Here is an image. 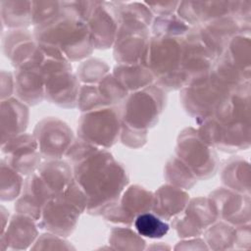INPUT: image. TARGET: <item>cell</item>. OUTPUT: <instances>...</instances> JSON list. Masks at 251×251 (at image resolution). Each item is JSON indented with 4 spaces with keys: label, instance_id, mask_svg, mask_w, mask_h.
I'll list each match as a JSON object with an SVG mask.
<instances>
[{
    "label": "cell",
    "instance_id": "obj_1",
    "mask_svg": "<svg viewBox=\"0 0 251 251\" xmlns=\"http://www.w3.org/2000/svg\"><path fill=\"white\" fill-rule=\"evenodd\" d=\"M75 181L87 198V211L100 214L118 199L127 183L125 170L108 152L81 140L68 150Z\"/></svg>",
    "mask_w": 251,
    "mask_h": 251
},
{
    "label": "cell",
    "instance_id": "obj_2",
    "mask_svg": "<svg viewBox=\"0 0 251 251\" xmlns=\"http://www.w3.org/2000/svg\"><path fill=\"white\" fill-rule=\"evenodd\" d=\"M63 4V3H62ZM68 5V3L66 2ZM39 46L59 50L67 59L77 60L87 56L93 47L87 24L79 19L69 7L52 21L35 26Z\"/></svg>",
    "mask_w": 251,
    "mask_h": 251
},
{
    "label": "cell",
    "instance_id": "obj_3",
    "mask_svg": "<svg viewBox=\"0 0 251 251\" xmlns=\"http://www.w3.org/2000/svg\"><path fill=\"white\" fill-rule=\"evenodd\" d=\"M163 105L164 95L159 88L150 86L133 93L125 101L123 126L146 133V128L156 123Z\"/></svg>",
    "mask_w": 251,
    "mask_h": 251
},
{
    "label": "cell",
    "instance_id": "obj_4",
    "mask_svg": "<svg viewBox=\"0 0 251 251\" xmlns=\"http://www.w3.org/2000/svg\"><path fill=\"white\" fill-rule=\"evenodd\" d=\"M41 70L45 78V95L62 107H75L78 100V85L68 62L51 58L41 65Z\"/></svg>",
    "mask_w": 251,
    "mask_h": 251
},
{
    "label": "cell",
    "instance_id": "obj_5",
    "mask_svg": "<svg viewBox=\"0 0 251 251\" xmlns=\"http://www.w3.org/2000/svg\"><path fill=\"white\" fill-rule=\"evenodd\" d=\"M120 126L119 114L114 109L99 108L88 111L81 117L78 132L83 141L109 147L116 142Z\"/></svg>",
    "mask_w": 251,
    "mask_h": 251
},
{
    "label": "cell",
    "instance_id": "obj_6",
    "mask_svg": "<svg viewBox=\"0 0 251 251\" xmlns=\"http://www.w3.org/2000/svg\"><path fill=\"white\" fill-rule=\"evenodd\" d=\"M203 140L187 129V132L179 136L176 152L195 176L205 178L211 176L216 168V160L213 152L206 146Z\"/></svg>",
    "mask_w": 251,
    "mask_h": 251
},
{
    "label": "cell",
    "instance_id": "obj_7",
    "mask_svg": "<svg viewBox=\"0 0 251 251\" xmlns=\"http://www.w3.org/2000/svg\"><path fill=\"white\" fill-rule=\"evenodd\" d=\"M72 130L66 124L55 119H46L37 125L35 139L39 150L46 158H60L73 141Z\"/></svg>",
    "mask_w": 251,
    "mask_h": 251
},
{
    "label": "cell",
    "instance_id": "obj_8",
    "mask_svg": "<svg viewBox=\"0 0 251 251\" xmlns=\"http://www.w3.org/2000/svg\"><path fill=\"white\" fill-rule=\"evenodd\" d=\"M37 147L36 139L29 135L14 136L2 143V152L6 155L4 161L20 174H30L40 161Z\"/></svg>",
    "mask_w": 251,
    "mask_h": 251
},
{
    "label": "cell",
    "instance_id": "obj_9",
    "mask_svg": "<svg viewBox=\"0 0 251 251\" xmlns=\"http://www.w3.org/2000/svg\"><path fill=\"white\" fill-rule=\"evenodd\" d=\"M110 6L105 2H94L92 12L86 21L93 46L97 48H108L117 36L118 14H114L109 9Z\"/></svg>",
    "mask_w": 251,
    "mask_h": 251
},
{
    "label": "cell",
    "instance_id": "obj_10",
    "mask_svg": "<svg viewBox=\"0 0 251 251\" xmlns=\"http://www.w3.org/2000/svg\"><path fill=\"white\" fill-rule=\"evenodd\" d=\"M153 198L154 196L142 187L131 186L125 193L123 203L118 208L115 206L109 208L106 218L116 223L129 225L136 214L145 213L153 207Z\"/></svg>",
    "mask_w": 251,
    "mask_h": 251
},
{
    "label": "cell",
    "instance_id": "obj_11",
    "mask_svg": "<svg viewBox=\"0 0 251 251\" xmlns=\"http://www.w3.org/2000/svg\"><path fill=\"white\" fill-rule=\"evenodd\" d=\"M15 87L18 96L25 102L36 104L45 94V78L41 66L18 69Z\"/></svg>",
    "mask_w": 251,
    "mask_h": 251
},
{
    "label": "cell",
    "instance_id": "obj_12",
    "mask_svg": "<svg viewBox=\"0 0 251 251\" xmlns=\"http://www.w3.org/2000/svg\"><path fill=\"white\" fill-rule=\"evenodd\" d=\"M2 143L19 135L26 127L27 109L17 99L2 100Z\"/></svg>",
    "mask_w": 251,
    "mask_h": 251
},
{
    "label": "cell",
    "instance_id": "obj_13",
    "mask_svg": "<svg viewBox=\"0 0 251 251\" xmlns=\"http://www.w3.org/2000/svg\"><path fill=\"white\" fill-rule=\"evenodd\" d=\"M32 219L25 216H15L6 230L2 233V239H5L7 245L15 249L26 248L37 235V230Z\"/></svg>",
    "mask_w": 251,
    "mask_h": 251
},
{
    "label": "cell",
    "instance_id": "obj_14",
    "mask_svg": "<svg viewBox=\"0 0 251 251\" xmlns=\"http://www.w3.org/2000/svg\"><path fill=\"white\" fill-rule=\"evenodd\" d=\"M187 200V194L181 189L168 185L163 186L153 198V209L160 217L169 219L179 213L186 205Z\"/></svg>",
    "mask_w": 251,
    "mask_h": 251
},
{
    "label": "cell",
    "instance_id": "obj_15",
    "mask_svg": "<svg viewBox=\"0 0 251 251\" xmlns=\"http://www.w3.org/2000/svg\"><path fill=\"white\" fill-rule=\"evenodd\" d=\"M114 76L126 89L146 87L153 79V74L144 64H121L114 70Z\"/></svg>",
    "mask_w": 251,
    "mask_h": 251
},
{
    "label": "cell",
    "instance_id": "obj_16",
    "mask_svg": "<svg viewBox=\"0 0 251 251\" xmlns=\"http://www.w3.org/2000/svg\"><path fill=\"white\" fill-rule=\"evenodd\" d=\"M38 175L53 192L54 196L62 192L72 181V170L65 162L52 161L40 167Z\"/></svg>",
    "mask_w": 251,
    "mask_h": 251
},
{
    "label": "cell",
    "instance_id": "obj_17",
    "mask_svg": "<svg viewBox=\"0 0 251 251\" xmlns=\"http://www.w3.org/2000/svg\"><path fill=\"white\" fill-rule=\"evenodd\" d=\"M2 21L6 26L18 27L32 23L31 2H1Z\"/></svg>",
    "mask_w": 251,
    "mask_h": 251
},
{
    "label": "cell",
    "instance_id": "obj_18",
    "mask_svg": "<svg viewBox=\"0 0 251 251\" xmlns=\"http://www.w3.org/2000/svg\"><path fill=\"white\" fill-rule=\"evenodd\" d=\"M138 233L149 238L163 237L169 231V225L151 213H141L134 220Z\"/></svg>",
    "mask_w": 251,
    "mask_h": 251
},
{
    "label": "cell",
    "instance_id": "obj_19",
    "mask_svg": "<svg viewBox=\"0 0 251 251\" xmlns=\"http://www.w3.org/2000/svg\"><path fill=\"white\" fill-rule=\"evenodd\" d=\"M22 187V176L4 160L1 163V199L16 198Z\"/></svg>",
    "mask_w": 251,
    "mask_h": 251
},
{
    "label": "cell",
    "instance_id": "obj_20",
    "mask_svg": "<svg viewBox=\"0 0 251 251\" xmlns=\"http://www.w3.org/2000/svg\"><path fill=\"white\" fill-rule=\"evenodd\" d=\"M78 106L82 111H91L109 106L101 96L99 89L92 85H84L78 93Z\"/></svg>",
    "mask_w": 251,
    "mask_h": 251
},
{
    "label": "cell",
    "instance_id": "obj_21",
    "mask_svg": "<svg viewBox=\"0 0 251 251\" xmlns=\"http://www.w3.org/2000/svg\"><path fill=\"white\" fill-rule=\"evenodd\" d=\"M111 242L116 245V248H119L122 244H129L131 249H140L143 248L144 241L138 237L130 229L126 228H116L111 234Z\"/></svg>",
    "mask_w": 251,
    "mask_h": 251
}]
</instances>
